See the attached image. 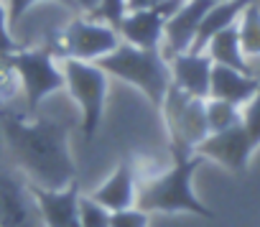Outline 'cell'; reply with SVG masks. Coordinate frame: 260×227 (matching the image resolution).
I'll return each instance as SVG.
<instances>
[{"label": "cell", "mask_w": 260, "mask_h": 227, "mask_svg": "<svg viewBox=\"0 0 260 227\" xmlns=\"http://www.w3.org/2000/svg\"><path fill=\"white\" fill-rule=\"evenodd\" d=\"M44 227H79V181L67 189H39L31 186Z\"/></svg>", "instance_id": "4fadbf2b"}, {"label": "cell", "mask_w": 260, "mask_h": 227, "mask_svg": "<svg viewBox=\"0 0 260 227\" xmlns=\"http://www.w3.org/2000/svg\"><path fill=\"white\" fill-rule=\"evenodd\" d=\"M79 227H110V209L97 204L89 194H79Z\"/></svg>", "instance_id": "ffe728a7"}, {"label": "cell", "mask_w": 260, "mask_h": 227, "mask_svg": "<svg viewBox=\"0 0 260 227\" xmlns=\"http://www.w3.org/2000/svg\"><path fill=\"white\" fill-rule=\"evenodd\" d=\"M204 112H207V128H209V133H222V131H230V128L242 123V107H237L232 102H224V100L207 97Z\"/></svg>", "instance_id": "d6986e66"}, {"label": "cell", "mask_w": 260, "mask_h": 227, "mask_svg": "<svg viewBox=\"0 0 260 227\" xmlns=\"http://www.w3.org/2000/svg\"><path fill=\"white\" fill-rule=\"evenodd\" d=\"M56 61L79 59V61H97L120 46V34L97 18L77 16L64 28H56L41 44Z\"/></svg>", "instance_id": "277c9868"}, {"label": "cell", "mask_w": 260, "mask_h": 227, "mask_svg": "<svg viewBox=\"0 0 260 227\" xmlns=\"http://www.w3.org/2000/svg\"><path fill=\"white\" fill-rule=\"evenodd\" d=\"M204 54L212 59V64H219V67H230V69H237V72H245V74H252V67L247 61V56L242 54L240 49V34H237V23L219 31L217 36L209 39Z\"/></svg>", "instance_id": "e0dca14e"}, {"label": "cell", "mask_w": 260, "mask_h": 227, "mask_svg": "<svg viewBox=\"0 0 260 227\" xmlns=\"http://www.w3.org/2000/svg\"><path fill=\"white\" fill-rule=\"evenodd\" d=\"M257 92V74H245L230 67H212V79H209V97L232 102L237 107H245L252 94Z\"/></svg>", "instance_id": "9a60e30c"}, {"label": "cell", "mask_w": 260, "mask_h": 227, "mask_svg": "<svg viewBox=\"0 0 260 227\" xmlns=\"http://www.w3.org/2000/svg\"><path fill=\"white\" fill-rule=\"evenodd\" d=\"M3 61L13 69V74L21 84V92H23V100H26V112H23L26 118L36 115L39 105L49 94L64 89L61 64L44 46H34V49L21 46L11 56H6Z\"/></svg>", "instance_id": "5b68a950"}, {"label": "cell", "mask_w": 260, "mask_h": 227, "mask_svg": "<svg viewBox=\"0 0 260 227\" xmlns=\"http://www.w3.org/2000/svg\"><path fill=\"white\" fill-rule=\"evenodd\" d=\"M164 0H125V11H146V8H156Z\"/></svg>", "instance_id": "83f0119b"}, {"label": "cell", "mask_w": 260, "mask_h": 227, "mask_svg": "<svg viewBox=\"0 0 260 227\" xmlns=\"http://www.w3.org/2000/svg\"><path fill=\"white\" fill-rule=\"evenodd\" d=\"M242 128H245L252 148H257L260 146V74H257V92L242 107Z\"/></svg>", "instance_id": "44dd1931"}, {"label": "cell", "mask_w": 260, "mask_h": 227, "mask_svg": "<svg viewBox=\"0 0 260 227\" xmlns=\"http://www.w3.org/2000/svg\"><path fill=\"white\" fill-rule=\"evenodd\" d=\"M3 3H6V8H8V23H11V28H13V26L21 23V18L39 3V0H3ZM56 3H61V6H67V8L74 11V0H56Z\"/></svg>", "instance_id": "603a6c76"}, {"label": "cell", "mask_w": 260, "mask_h": 227, "mask_svg": "<svg viewBox=\"0 0 260 227\" xmlns=\"http://www.w3.org/2000/svg\"><path fill=\"white\" fill-rule=\"evenodd\" d=\"M18 92V79L13 74V69L0 59V110H6V102H11V97Z\"/></svg>", "instance_id": "484cf974"}, {"label": "cell", "mask_w": 260, "mask_h": 227, "mask_svg": "<svg viewBox=\"0 0 260 227\" xmlns=\"http://www.w3.org/2000/svg\"><path fill=\"white\" fill-rule=\"evenodd\" d=\"M107 77H115L130 87L141 89L148 102L158 110L169 87H171V69L169 59L161 54V49H138L120 41L115 51L94 61Z\"/></svg>", "instance_id": "3957f363"}, {"label": "cell", "mask_w": 260, "mask_h": 227, "mask_svg": "<svg viewBox=\"0 0 260 227\" xmlns=\"http://www.w3.org/2000/svg\"><path fill=\"white\" fill-rule=\"evenodd\" d=\"M212 59L202 51H184L169 59V69H171V84L179 87L181 92L207 100L209 97V79H212Z\"/></svg>", "instance_id": "5bb4252c"}, {"label": "cell", "mask_w": 260, "mask_h": 227, "mask_svg": "<svg viewBox=\"0 0 260 227\" xmlns=\"http://www.w3.org/2000/svg\"><path fill=\"white\" fill-rule=\"evenodd\" d=\"M171 166L166 171H153L138 181V194H136V207L153 214H179L189 212L204 219H212L214 212L194 194V174L204 164L202 156L197 153H171Z\"/></svg>", "instance_id": "7a4b0ae2"}, {"label": "cell", "mask_w": 260, "mask_h": 227, "mask_svg": "<svg viewBox=\"0 0 260 227\" xmlns=\"http://www.w3.org/2000/svg\"><path fill=\"white\" fill-rule=\"evenodd\" d=\"M204 102L207 100L191 97L174 84L169 87L158 115L164 118L171 153H194V148L209 136Z\"/></svg>", "instance_id": "52a82bcc"}, {"label": "cell", "mask_w": 260, "mask_h": 227, "mask_svg": "<svg viewBox=\"0 0 260 227\" xmlns=\"http://www.w3.org/2000/svg\"><path fill=\"white\" fill-rule=\"evenodd\" d=\"M214 3L217 0H184V3L169 16V21L164 26V41H161V54L166 59L191 49L197 31H199V23Z\"/></svg>", "instance_id": "8fae6325"}, {"label": "cell", "mask_w": 260, "mask_h": 227, "mask_svg": "<svg viewBox=\"0 0 260 227\" xmlns=\"http://www.w3.org/2000/svg\"><path fill=\"white\" fill-rule=\"evenodd\" d=\"M0 227H44L31 184L13 171H0Z\"/></svg>", "instance_id": "ba28073f"}, {"label": "cell", "mask_w": 260, "mask_h": 227, "mask_svg": "<svg viewBox=\"0 0 260 227\" xmlns=\"http://www.w3.org/2000/svg\"><path fill=\"white\" fill-rule=\"evenodd\" d=\"M237 34H240V49L247 59L260 56V6L257 0L242 11L240 21H237Z\"/></svg>", "instance_id": "ac0fdd59"}, {"label": "cell", "mask_w": 260, "mask_h": 227, "mask_svg": "<svg viewBox=\"0 0 260 227\" xmlns=\"http://www.w3.org/2000/svg\"><path fill=\"white\" fill-rule=\"evenodd\" d=\"M197 156H202L204 161H217L219 166H224L227 171L232 174H245L247 171V164H250V156L255 153L242 123L230 128V131H222V133H209L197 148H194Z\"/></svg>", "instance_id": "30bf717a"}, {"label": "cell", "mask_w": 260, "mask_h": 227, "mask_svg": "<svg viewBox=\"0 0 260 227\" xmlns=\"http://www.w3.org/2000/svg\"><path fill=\"white\" fill-rule=\"evenodd\" d=\"M125 13H127V11H125V0H100L97 13L89 16V18H97V21L110 23L112 28H117V23H120V18H122Z\"/></svg>", "instance_id": "cb8c5ba5"}, {"label": "cell", "mask_w": 260, "mask_h": 227, "mask_svg": "<svg viewBox=\"0 0 260 227\" xmlns=\"http://www.w3.org/2000/svg\"><path fill=\"white\" fill-rule=\"evenodd\" d=\"M8 151L26 181L39 189H67L77 181V164L69 148L74 123L56 118H26L0 110Z\"/></svg>", "instance_id": "6da1fadb"}, {"label": "cell", "mask_w": 260, "mask_h": 227, "mask_svg": "<svg viewBox=\"0 0 260 227\" xmlns=\"http://www.w3.org/2000/svg\"><path fill=\"white\" fill-rule=\"evenodd\" d=\"M100 8V0H74V11H79L82 16H94Z\"/></svg>", "instance_id": "4316f807"}, {"label": "cell", "mask_w": 260, "mask_h": 227, "mask_svg": "<svg viewBox=\"0 0 260 227\" xmlns=\"http://www.w3.org/2000/svg\"><path fill=\"white\" fill-rule=\"evenodd\" d=\"M59 64L64 72V89L72 94V100L79 105V112H82V136L89 143L97 136L105 118L110 77L92 61L64 59Z\"/></svg>", "instance_id": "8992f818"}, {"label": "cell", "mask_w": 260, "mask_h": 227, "mask_svg": "<svg viewBox=\"0 0 260 227\" xmlns=\"http://www.w3.org/2000/svg\"><path fill=\"white\" fill-rule=\"evenodd\" d=\"M16 49H21V46H18V41L13 39V34H11V23H8V8H6V3H3V0H0V59L11 56Z\"/></svg>", "instance_id": "d4e9b609"}, {"label": "cell", "mask_w": 260, "mask_h": 227, "mask_svg": "<svg viewBox=\"0 0 260 227\" xmlns=\"http://www.w3.org/2000/svg\"><path fill=\"white\" fill-rule=\"evenodd\" d=\"M250 3H252V0H217V3L204 13V18H202V23H199V31H197V39H194V44H191L189 51L202 54V51L207 49L209 39L217 36L219 31L235 26V23L240 21L242 11H245Z\"/></svg>", "instance_id": "2e32d148"}, {"label": "cell", "mask_w": 260, "mask_h": 227, "mask_svg": "<svg viewBox=\"0 0 260 227\" xmlns=\"http://www.w3.org/2000/svg\"><path fill=\"white\" fill-rule=\"evenodd\" d=\"M136 194H138V166H136V156H125L112 174L102 181V186H97L89 197L102 204L110 212L117 209H127L136 207Z\"/></svg>", "instance_id": "7c38bea8"}, {"label": "cell", "mask_w": 260, "mask_h": 227, "mask_svg": "<svg viewBox=\"0 0 260 227\" xmlns=\"http://www.w3.org/2000/svg\"><path fill=\"white\" fill-rule=\"evenodd\" d=\"M148 219H151V214L138 207L110 212V227H148Z\"/></svg>", "instance_id": "7402d4cb"}, {"label": "cell", "mask_w": 260, "mask_h": 227, "mask_svg": "<svg viewBox=\"0 0 260 227\" xmlns=\"http://www.w3.org/2000/svg\"><path fill=\"white\" fill-rule=\"evenodd\" d=\"M184 3V0H164L156 8H146V11H127L120 23H117V34L120 41L138 46V49H161L164 41V26L169 21V16Z\"/></svg>", "instance_id": "9c48e42d"}]
</instances>
